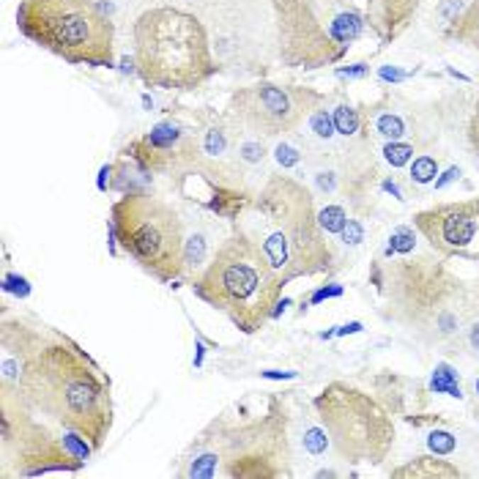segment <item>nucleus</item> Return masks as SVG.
Returning a JSON list of instances; mask_svg holds the SVG:
<instances>
[{
  "label": "nucleus",
  "instance_id": "1",
  "mask_svg": "<svg viewBox=\"0 0 479 479\" xmlns=\"http://www.w3.org/2000/svg\"><path fill=\"white\" fill-rule=\"evenodd\" d=\"M19 392L31 408L60 422L94 449L110 436L113 395L104 370L66 337L38 343L25 367Z\"/></svg>",
  "mask_w": 479,
  "mask_h": 479
},
{
  "label": "nucleus",
  "instance_id": "2",
  "mask_svg": "<svg viewBox=\"0 0 479 479\" xmlns=\"http://www.w3.org/2000/svg\"><path fill=\"white\" fill-rule=\"evenodd\" d=\"M238 219H247L238 230L260 244L285 285L299 277L321 274L331 263L312 192L290 175H271Z\"/></svg>",
  "mask_w": 479,
  "mask_h": 479
},
{
  "label": "nucleus",
  "instance_id": "3",
  "mask_svg": "<svg viewBox=\"0 0 479 479\" xmlns=\"http://www.w3.org/2000/svg\"><path fill=\"white\" fill-rule=\"evenodd\" d=\"M282 277L258 241L236 228L222 247L211 255L209 266L194 280L192 290L209 307L225 312L244 334H255L280 312Z\"/></svg>",
  "mask_w": 479,
  "mask_h": 479
},
{
  "label": "nucleus",
  "instance_id": "4",
  "mask_svg": "<svg viewBox=\"0 0 479 479\" xmlns=\"http://www.w3.org/2000/svg\"><path fill=\"white\" fill-rule=\"evenodd\" d=\"M134 66L145 85L162 91H194L216 75L203 22L172 6H156L137 17Z\"/></svg>",
  "mask_w": 479,
  "mask_h": 479
},
{
  "label": "nucleus",
  "instance_id": "5",
  "mask_svg": "<svg viewBox=\"0 0 479 479\" xmlns=\"http://www.w3.org/2000/svg\"><path fill=\"white\" fill-rule=\"evenodd\" d=\"M17 25L41 50L77 66L115 60V25L96 0H19Z\"/></svg>",
  "mask_w": 479,
  "mask_h": 479
},
{
  "label": "nucleus",
  "instance_id": "6",
  "mask_svg": "<svg viewBox=\"0 0 479 479\" xmlns=\"http://www.w3.org/2000/svg\"><path fill=\"white\" fill-rule=\"evenodd\" d=\"M113 236L143 271L172 282L187 268V236L178 211L145 192H126L110 211Z\"/></svg>",
  "mask_w": 479,
  "mask_h": 479
},
{
  "label": "nucleus",
  "instance_id": "7",
  "mask_svg": "<svg viewBox=\"0 0 479 479\" xmlns=\"http://www.w3.org/2000/svg\"><path fill=\"white\" fill-rule=\"evenodd\" d=\"M274 14L280 57L293 69L337 63L364 28V17L356 9H329L324 17L318 0H274Z\"/></svg>",
  "mask_w": 479,
  "mask_h": 479
},
{
  "label": "nucleus",
  "instance_id": "8",
  "mask_svg": "<svg viewBox=\"0 0 479 479\" xmlns=\"http://www.w3.org/2000/svg\"><path fill=\"white\" fill-rule=\"evenodd\" d=\"M318 419L326 427L337 455L348 463H383L395 444L389 414L367 392L348 383H329L315 397Z\"/></svg>",
  "mask_w": 479,
  "mask_h": 479
},
{
  "label": "nucleus",
  "instance_id": "9",
  "mask_svg": "<svg viewBox=\"0 0 479 479\" xmlns=\"http://www.w3.org/2000/svg\"><path fill=\"white\" fill-rule=\"evenodd\" d=\"M216 433L214 444L203 439L197 444L209 446L219 455L222 474L230 479H277L290 474V446H287L285 411L282 405L268 400V411L252 422L230 424L216 419L211 424Z\"/></svg>",
  "mask_w": 479,
  "mask_h": 479
},
{
  "label": "nucleus",
  "instance_id": "10",
  "mask_svg": "<svg viewBox=\"0 0 479 479\" xmlns=\"http://www.w3.org/2000/svg\"><path fill=\"white\" fill-rule=\"evenodd\" d=\"M324 96L312 88L277 85V82H252L247 88L233 91L228 99V118L252 134L293 132L307 115L318 110Z\"/></svg>",
  "mask_w": 479,
  "mask_h": 479
},
{
  "label": "nucleus",
  "instance_id": "11",
  "mask_svg": "<svg viewBox=\"0 0 479 479\" xmlns=\"http://www.w3.org/2000/svg\"><path fill=\"white\" fill-rule=\"evenodd\" d=\"M414 225L444 258L479 260V197L419 211Z\"/></svg>",
  "mask_w": 479,
  "mask_h": 479
},
{
  "label": "nucleus",
  "instance_id": "12",
  "mask_svg": "<svg viewBox=\"0 0 479 479\" xmlns=\"http://www.w3.org/2000/svg\"><path fill=\"white\" fill-rule=\"evenodd\" d=\"M197 148L200 143L192 137L189 129L175 121H162L145 137L134 140L126 153H132L145 170L178 172L197 159Z\"/></svg>",
  "mask_w": 479,
  "mask_h": 479
},
{
  "label": "nucleus",
  "instance_id": "13",
  "mask_svg": "<svg viewBox=\"0 0 479 479\" xmlns=\"http://www.w3.org/2000/svg\"><path fill=\"white\" fill-rule=\"evenodd\" d=\"M419 0H370V22L383 41H392L408 28Z\"/></svg>",
  "mask_w": 479,
  "mask_h": 479
},
{
  "label": "nucleus",
  "instance_id": "14",
  "mask_svg": "<svg viewBox=\"0 0 479 479\" xmlns=\"http://www.w3.org/2000/svg\"><path fill=\"white\" fill-rule=\"evenodd\" d=\"M395 477H414V479H455L460 477V471L455 466H449L446 460L436 458H417L414 463L402 466L397 471H392Z\"/></svg>",
  "mask_w": 479,
  "mask_h": 479
},
{
  "label": "nucleus",
  "instance_id": "15",
  "mask_svg": "<svg viewBox=\"0 0 479 479\" xmlns=\"http://www.w3.org/2000/svg\"><path fill=\"white\" fill-rule=\"evenodd\" d=\"M449 33L479 53V0H471V6L455 19V25H452Z\"/></svg>",
  "mask_w": 479,
  "mask_h": 479
},
{
  "label": "nucleus",
  "instance_id": "16",
  "mask_svg": "<svg viewBox=\"0 0 479 479\" xmlns=\"http://www.w3.org/2000/svg\"><path fill=\"white\" fill-rule=\"evenodd\" d=\"M430 389H433V392H444V395H449V397H463V392H460V386H458V375H455V370H452L449 364H439V367L433 370Z\"/></svg>",
  "mask_w": 479,
  "mask_h": 479
},
{
  "label": "nucleus",
  "instance_id": "17",
  "mask_svg": "<svg viewBox=\"0 0 479 479\" xmlns=\"http://www.w3.org/2000/svg\"><path fill=\"white\" fill-rule=\"evenodd\" d=\"M334 129L345 137H351V134L359 132V126H362V121H359V113L353 110V107H348V104H340L337 110H334Z\"/></svg>",
  "mask_w": 479,
  "mask_h": 479
},
{
  "label": "nucleus",
  "instance_id": "18",
  "mask_svg": "<svg viewBox=\"0 0 479 479\" xmlns=\"http://www.w3.org/2000/svg\"><path fill=\"white\" fill-rule=\"evenodd\" d=\"M200 151L206 156H222L228 151V137H225V129L222 126H211L209 132L203 134L200 140Z\"/></svg>",
  "mask_w": 479,
  "mask_h": 479
},
{
  "label": "nucleus",
  "instance_id": "19",
  "mask_svg": "<svg viewBox=\"0 0 479 479\" xmlns=\"http://www.w3.org/2000/svg\"><path fill=\"white\" fill-rule=\"evenodd\" d=\"M318 219H321V228L326 233H343V228L348 225V216H345V211L340 206H326L318 214Z\"/></svg>",
  "mask_w": 479,
  "mask_h": 479
},
{
  "label": "nucleus",
  "instance_id": "20",
  "mask_svg": "<svg viewBox=\"0 0 479 479\" xmlns=\"http://www.w3.org/2000/svg\"><path fill=\"white\" fill-rule=\"evenodd\" d=\"M309 129L315 137H321V140H331L334 137V118L331 115H326V110H315V113L309 115Z\"/></svg>",
  "mask_w": 479,
  "mask_h": 479
},
{
  "label": "nucleus",
  "instance_id": "21",
  "mask_svg": "<svg viewBox=\"0 0 479 479\" xmlns=\"http://www.w3.org/2000/svg\"><path fill=\"white\" fill-rule=\"evenodd\" d=\"M383 156H386V162H389L392 167H402V165H408V162H411L414 148H411L408 143H397V140H392V143L383 148Z\"/></svg>",
  "mask_w": 479,
  "mask_h": 479
},
{
  "label": "nucleus",
  "instance_id": "22",
  "mask_svg": "<svg viewBox=\"0 0 479 479\" xmlns=\"http://www.w3.org/2000/svg\"><path fill=\"white\" fill-rule=\"evenodd\" d=\"M436 175H439V165H436L433 156H419V159L414 162V167H411V178H414L417 184H430Z\"/></svg>",
  "mask_w": 479,
  "mask_h": 479
},
{
  "label": "nucleus",
  "instance_id": "23",
  "mask_svg": "<svg viewBox=\"0 0 479 479\" xmlns=\"http://www.w3.org/2000/svg\"><path fill=\"white\" fill-rule=\"evenodd\" d=\"M427 446H430V452H436V455H452L455 446H458V441H455L452 433H446V430H436V433H430Z\"/></svg>",
  "mask_w": 479,
  "mask_h": 479
},
{
  "label": "nucleus",
  "instance_id": "24",
  "mask_svg": "<svg viewBox=\"0 0 479 479\" xmlns=\"http://www.w3.org/2000/svg\"><path fill=\"white\" fill-rule=\"evenodd\" d=\"M375 129H378L383 137H389V140H400L402 134H405V123H402L397 115H381V118L375 121Z\"/></svg>",
  "mask_w": 479,
  "mask_h": 479
},
{
  "label": "nucleus",
  "instance_id": "25",
  "mask_svg": "<svg viewBox=\"0 0 479 479\" xmlns=\"http://www.w3.org/2000/svg\"><path fill=\"white\" fill-rule=\"evenodd\" d=\"M329 433H326V427H309L304 433V446L309 455H321L326 446H329Z\"/></svg>",
  "mask_w": 479,
  "mask_h": 479
},
{
  "label": "nucleus",
  "instance_id": "26",
  "mask_svg": "<svg viewBox=\"0 0 479 479\" xmlns=\"http://www.w3.org/2000/svg\"><path fill=\"white\" fill-rule=\"evenodd\" d=\"M414 249V230L397 228L389 238V252H411Z\"/></svg>",
  "mask_w": 479,
  "mask_h": 479
},
{
  "label": "nucleus",
  "instance_id": "27",
  "mask_svg": "<svg viewBox=\"0 0 479 479\" xmlns=\"http://www.w3.org/2000/svg\"><path fill=\"white\" fill-rule=\"evenodd\" d=\"M238 156L244 159V162H260L263 156H266V148H263V143L260 140H244V143H238Z\"/></svg>",
  "mask_w": 479,
  "mask_h": 479
},
{
  "label": "nucleus",
  "instance_id": "28",
  "mask_svg": "<svg viewBox=\"0 0 479 479\" xmlns=\"http://www.w3.org/2000/svg\"><path fill=\"white\" fill-rule=\"evenodd\" d=\"M274 159H277V165H280V167H293V165H299L302 153L296 151L290 143H280V145H277V151H274Z\"/></svg>",
  "mask_w": 479,
  "mask_h": 479
},
{
  "label": "nucleus",
  "instance_id": "29",
  "mask_svg": "<svg viewBox=\"0 0 479 479\" xmlns=\"http://www.w3.org/2000/svg\"><path fill=\"white\" fill-rule=\"evenodd\" d=\"M468 140H471V148H474V156H477V165H479V99H477V104H474L471 123H468Z\"/></svg>",
  "mask_w": 479,
  "mask_h": 479
},
{
  "label": "nucleus",
  "instance_id": "30",
  "mask_svg": "<svg viewBox=\"0 0 479 479\" xmlns=\"http://www.w3.org/2000/svg\"><path fill=\"white\" fill-rule=\"evenodd\" d=\"M6 290L17 293V296H28V293H31V287H28V280H22V277H14V274H6Z\"/></svg>",
  "mask_w": 479,
  "mask_h": 479
},
{
  "label": "nucleus",
  "instance_id": "31",
  "mask_svg": "<svg viewBox=\"0 0 479 479\" xmlns=\"http://www.w3.org/2000/svg\"><path fill=\"white\" fill-rule=\"evenodd\" d=\"M343 238L351 241V244H359V241H362V225L353 222V219H348V225L343 228Z\"/></svg>",
  "mask_w": 479,
  "mask_h": 479
},
{
  "label": "nucleus",
  "instance_id": "32",
  "mask_svg": "<svg viewBox=\"0 0 479 479\" xmlns=\"http://www.w3.org/2000/svg\"><path fill=\"white\" fill-rule=\"evenodd\" d=\"M340 293V287H329V290H318L315 296H312V302H321V299H326V296H337Z\"/></svg>",
  "mask_w": 479,
  "mask_h": 479
},
{
  "label": "nucleus",
  "instance_id": "33",
  "mask_svg": "<svg viewBox=\"0 0 479 479\" xmlns=\"http://www.w3.org/2000/svg\"><path fill=\"white\" fill-rule=\"evenodd\" d=\"M460 175V170L458 167H452V170L446 172V175H444V178H441V181H436V187H444V184H446V181H452V178H458Z\"/></svg>",
  "mask_w": 479,
  "mask_h": 479
},
{
  "label": "nucleus",
  "instance_id": "34",
  "mask_svg": "<svg viewBox=\"0 0 479 479\" xmlns=\"http://www.w3.org/2000/svg\"><path fill=\"white\" fill-rule=\"evenodd\" d=\"M263 375H266V378H293L296 373H277V370H266Z\"/></svg>",
  "mask_w": 479,
  "mask_h": 479
},
{
  "label": "nucleus",
  "instance_id": "35",
  "mask_svg": "<svg viewBox=\"0 0 479 479\" xmlns=\"http://www.w3.org/2000/svg\"><path fill=\"white\" fill-rule=\"evenodd\" d=\"M471 345H474V348L479 351V324L471 329Z\"/></svg>",
  "mask_w": 479,
  "mask_h": 479
},
{
  "label": "nucleus",
  "instance_id": "36",
  "mask_svg": "<svg viewBox=\"0 0 479 479\" xmlns=\"http://www.w3.org/2000/svg\"><path fill=\"white\" fill-rule=\"evenodd\" d=\"M477 395H479V378H477Z\"/></svg>",
  "mask_w": 479,
  "mask_h": 479
}]
</instances>
